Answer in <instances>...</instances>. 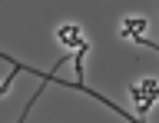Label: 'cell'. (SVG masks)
Masks as SVG:
<instances>
[{"label":"cell","mask_w":159,"mask_h":123,"mask_svg":"<svg viewBox=\"0 0 159 123\" xmlns=\"http://www.w3.org/2000/svg\"><path fill=\"white\" fill-rule=\"evenodd\" d=\"M10 80H13V77H10ZM10 80H3V83H0V97H3V93L10 90Z\"/></svg>","instance_id":"6da1fadb"}]
</instances>
